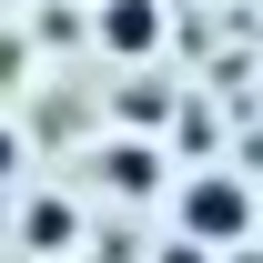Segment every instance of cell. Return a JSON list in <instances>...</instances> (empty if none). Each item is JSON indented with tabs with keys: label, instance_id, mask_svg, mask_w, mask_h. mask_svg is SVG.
<instances>
[{
	"label": "cell",
	"instance_id": "3957f363",
	"mask_svg": "<svg viewBox=\"0 0 263 263\" xmlns=\"http://www.w3.org/2000/svg\"><path fill=\"white\" fill-rule=\"evenodd\" d=\"M81 31H91L101 61L152 71V61H162V41H172V0H81Z\"/></svg>",
	"mask_w": 263,
	"mask_h": 263
},
{
	"label": "cell",
	"instance_id": "277c9868",
	"mask_svg": "<svg viewBox=\"0 0 263 263\" xmlns=\"http://www.w3.org/2000/svg\"><path fill=\"white\" fill-rule=\"evenodd\" d=\"M81 233H91V213L71 193H21V213H10V243L31 263H51V253H81Z\"/></svg>",
	"mask_w": 263,
	"mask_h": 263
},
{
	"label": "cell",
	"instance_id": "5b68a950",
	"mask_svg": "<svg viewBox=\"0 0 263 263\" xmlns=\"http://www.w3.org/2000/svg\"><path fill=\"white\" fill-rule=\"evenodd\" d=\"M21 162H31V142H21V122H0V182H21Z\"/></svg>",
	"mask_w": 263,
	"mask_h": 263
},
{
	"label": "cell",
	"instance_id": "6da1fadb",
	"mask_svg": "<svg viewBox=\"0 0 263 263\" xmlns=\"http://www.w3.org/2000/svg\"><path fill=\"white\" fill-rule=\"evenodd\" d=\"M162 213H172L182 243H202V253L233 263L243 243H253V172H243V162H193V172L162 182Z\"/></svg>",
	"mask_w": 263,
	"mask_h": 263
},
{
	"label": "cell",
	"instance_id": "7a4b0ae2",
	"mask_svg": "<svg viewBox=\"0 0 263 263\" xmlns=\"http://www.w3.org/2000/svg\"><path fill=\"white\" fill-rule=\"evenodd\" d=\"M81 172H91V193H101V202H122V213H152V202H162V182H172V152L152 142V132H101Z\"/></svg>",
	"mask_w": 263,
	"mask_h": 263
},
{
	"label": "cell",
	"instance_id": "52a82bcc",
	"mask_svg": "<svg viewBox=\"0 0 263 263\" xmlns=\"http://www.w3.org/2000/svg\"><path fill=\"white\" fill-rule=\"evenodd\" d=\"M152 263H213V253H202V243H182V233H172V243H162V253H152Z\"/></svg>",
	"mask_w": 263,
	"mask_h": 263
},
{
	"label": "cell",
	"instance_id": "8992f818",
	"mask_svg": "<svg viewBox=\"0 0 263 263\" xmlns=\"http://www.w3.org/2000/svg\"><path fill=\"white\" fill-rule=\"evenodd\" d=\"M10 81H31V41L10 51V31H0V91H10Z\"/></svg>",
	"mask_w": 263,
	"mask_h": 263
}]
</instances>
